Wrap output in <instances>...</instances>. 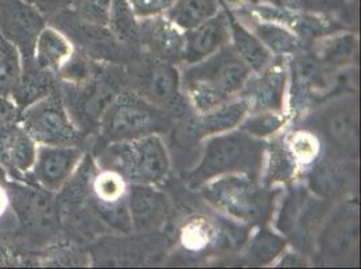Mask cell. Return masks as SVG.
Wrapping results in <instances>:
<instances>
[{
	"mask_svg": "<svg viewBox=\"0 0 361 269\" xmlns=\"http://www.w3.org/2000/svg\"><path fill=\"white\" fill-rule=\"evenodd\" d=\"M252 72L231 44L180 73V88L196 113H204L240 97Z\"/></svg>",
	"mask_w": 361,
	"mask_h": 269,
	"instance_id": "1",
	"label": "cell"
},
{
	"mask_svg": "<svg viewBox=\"0 0 361 269\" xmlns=\"http://www.w3.org/2000/svg\"><path fill=\"white\" fill-rule=\"evenodd\" d=\"M267 140L254 137L239 128L208 137L204 143L200 162L189 171L186 183L200 189L209 180L240 174L262 180L266 163Z\"/></svg>",
	"mask_w": 361,
	"mask_h": 269,
	"instance_id": "2",
	"label": "cell"
},
{
	"mask_svg": "<svg viewBox=\"0 0 361 269\" xmlns=\"http://www.w3.org/2000/svg\"><path fill=\"white\" fill-rule=\"evenodd\" d=\"M260 182L232 174L209 180L200 189L204 199L228 218L244 225H262L272 217L276 193Z\"/></svg>",
	"mask_w": 361,
	"mask_h": 269,
	"instance_id": "3",
	"label": "cell"
},
{
	"mask_svg": "<svg viewBox=\"0 0 361 269\" xmlns=\"http://www.w3.org/2000/svg\"><path fill=\"white\" fill-rule=\"evenodd\" d=\"M104 159L108 170L116 171L130 183L159 184L171 168L169 151L159 134L114 142L104 152Z\"/></svg>",
	"mask_w": 361,
	"mask_h": 269,
	"instance_id": "4",
	"label": "cell"
},
{
	"mask_svg": "<svg viewBox=\"0 0 361 269\" xmlns=\"http://www.w3.org/2000/svg\"><path fill=\"white\" fill-rule=\"evenodd\" d=\"M302 127L313 131L326 147V155L336 159L356 161L359 156L360 113L359 100L337 97L334 101L319 106L306 118Z\"/></svg>",
	"mask_w": 361,
	"mask_h": 269,
	"instance_id": "5",
	"label": "cell"
},
{
	"mask_svg": "<svg viewBox=\"0 0 361 269\" xmlns=\"http://www.w3.org/2000/svg\"><path fill=\"white\" fill-rule=\"evenodd\" d=\"M170 125V113L147 103L134 92H124L108 105L102 119V132L108 143H114L164 134Z\"/></svg>",
	"mask_w": 361,
	"mask_h": 269,
	"instance_id": "6",
	"label": "cell"
},
{
	"mask_svg": "<svg viewBox=\"0 0 361 269\" xmlns=\"http://www.w3.org/2000/svg\"><path fill=\"white\" fill-rule=\"evenodd\" d=\"M331 201L312 196L307 187H291L282 198L276 217V230L291 239L300 249L313 245L319 226L326 221Z\"/></svg>",
	"mask_w": 361,
	"mask_h": 269,
	"instance_id": "7",
	"label": "cell"
},
{
	"mask_svg": "<svg viewBox=\"0 0 361 269\" xmlns=\"http://www.w3.org/2000/svg\"><path fill=\"white\" fill-rule=\"evenodd\" d=\"M19 124L38 146H77L80 131L60 96L49 94L20 112Z\"/></svg>",
	"mask_w": 361,
	"mask_h": 269,
	"instance_id": "8",
	"label": "cell"
},
{
	"mask_svg": "<svg viewBox=\"0 0 361 269\" xmlns=\"http://www.w3.org/2000/svg\"><path fill=\"white\" fill-rule=\"evenodd\" d=\"M131 87L137 96L170 115L180 109L185 99L178 68L157 58L136 68L131 75Z\"/></svg>",
	"mask_w": 361,
	"mask_h": 269,
	"instance_id": "9",
	"label": "cell"
},
{
	"mask_svg": "<svg viewBox=\"0 0 361 269\" xmlns=\"http://www.w3.org/2000/svg\"><path fill=\"white\" fill-rule=\"evenodd\" d=\"M250 115V104L238 97L204 113L182 120L174 127V139L180 146L192 147L214 134H224L239 128L241 121Z\"/></svg>",
	"mask_w": 361,
	"mask_h": 269,
	"instance_id": "10",
	"label": "cell"
},
{
	"mask_svg": "<svg viewBox=\"0 0 361 269\" xmlns=\"http://www.w3.org/2000/svg\"><path fill=\"white\" fill-rule=\"evenodd\" d=\"M46 26L44 15L25 0H0V35L19 50L22 66L34 62L35 42Z\"/></svg>",
	"mask_w": 361,
	"mask_h": 269,
	"instance_id": "11",
	"label": "cell"
},
{
	"mask_svg": "<svg viewBox=\"0 0 361 269\" xmlns=\"http://www.w3.org/2000/svg\"><path fill=\"white\" fill-rule=\"evenodd\" d=\"M288 62L285 57L274 58L260 73H252L240 97L250 104V113L264 111H286Z\"/></svg>",
	"mask_w": 361,
	"mask_h": 269,
	"instance_id": "12",
	"label": "cell"
},
{
	"mask_svg": "<svg viewBox=\"0 0 361 269\" xmlns=\"http://www.w3.org/2000/svg\"><path fill=\"white\" fill-rule=\"evenodd\" d=\"M77 146H38L30 173L35 183L47 193L62 190L82 161Z\"/></svg>",
	"mask_w": 361,
	"mask_h": 269,
	"instance_id": "13",
	"label": "cell"
},
{
	"mask_svg": "<svg viewBox=\"0 0 361 269\" xmlns=\"http://www.w3.org/2000/svg\"><path fill=\"white\" fill-rule=\"evenodd\" d=\"M307 189L310 193L326 199L336 201L349 193L356 186L357 168L345 159L325 158L317 161L307 171Z\"/></svg>",
	"mask_w": 361,
	"mask_h": 269,
	"instance_id": "14",
	"label": "cell"
},
{
	"mask_svg": "<svg viewBox=\"0 0 361 269\" xmlns=\"http://www.w3.org/2000/svg\"><path fill=\"white\" fill-rule=\"evenodd\" d=\"M321 249L329 260L338 263L357 254L359 244V214L357 208L345 204L336 211L334 217L325 224Z\"/></svg>",
	"mask_w": 361,
	"mask_h": 269,
	"instance_id": "15",
	"label": "cell"
},
{
	"mask_svg": "<svg viewBox=\"0 0 361 269\" xmlns=\"http://www.w3.org/2000/svg\"><path fill=\"white\" fill-rule=\"evenodd\" d=\"M185 45L182 61L186 66L195 65L217 53L221 47L231 44L229 16L220 11L193 30L183 32Z\"/></svg>",
	"mask_w": 361,
	"mask_h": 269,
	"instance_id": "16",
	"label": "cell"
},
{
	"mask_svg": "<svg viewBox=\"0 0 361 269\" xmlns=\"http://www.w3.org/2000/svg\"><path fill=\"white\" fill-rule=\"evenodd\" d=\"M127 206L134 232H151L165 223L169 201L151 184L130 183L127 186Z\"/></svg>",
	"mask_w": 361,
	"mask_h": 269,
	"instance_id": "17",
	"label": "cell"
},
{
	"mask_svg": "<svg viewBox=\"0 0 361 269\" xmlns=\"http://www.w3.org/2000/svg\"><path fill=\"white\" fill-rule=\"evenodd\" d=\"M139 41L157 60L182 61L185 35L165 15L139 19Z\"/></svg>",
	"mask_w": 361,
	"mask_h": 269,
	"instance_id": "18",
	"label": "cell"
},
{
	"mask_svg": "<svg viewBox=\"0 0 361 269\" xmlns=\"http://www.w3.org/2000/svg\"><path fill=\"white\" fill-rule=\"evenodd\" d=\"M231 14L236 16L243 25L252 31L259 41L270 50L274 57H286L300 51L301 38L295 32L287 29L286 26L276 22L259 19L248 10Z\"/></svg>",
	"mask_w": 361,
	"mask_h": 269,
	"instance_id": "19",
	"label": "cell"
},
{
	"mask_svg": "<svg viewBox=\"0 0 361 269\" xmlns=\"http://www.w3.org/2000/svg\"><path fill=\"white\" fill-rule=\"evenodd\" d=\"M229 27H231V45L240 60L255 75L266 69L275 58L270 50L263 45L252 31L229 11Z\"/></svg>",
	"mask_w": 361,
	"mask_h": 269,
	"instance_id": "20",
	"label": "cell"
},
{
	"mask_svg": "<svg viewBox=\"0 0 361 269\" xmlns=\"http://www.w3.org/2000/svg\"><path fill=\"white\" fill-rule=\"evenodd\" d=\"M301 174V167L287 151L282 134L274 136L267 142L266 163L262 174L263 178L260 180H263V184L267 187L287 184L294 182Z\"/></svg>",
	"mask_w": 361,
	"mask_h": 269,
	"instance_id": "21",
	"label": "cell"
},
{
	"mask_svg": "<svg viewBox=\"0 0 361 269\" xmlns=\"http://www.w3.org/2000/svg\"><path fill=\"white\" fill-rule=\"evenodd\" d=\"M73 56V47L69 39L57 30L46 26L37 38L34 49V63L46 72H57Z\"/></svg>",
	"mask_w": 361,
	"mask_h": 269,
	"instance_id": "22",
	"label": "cell"
},
{
	"mask_svg": "<svg viewBox=\"0 0 361 269\" xmlns=\"http://www.w3.org/2000/svg\"><path fill=\"white\" fill-rule=\"evenodd\" d=\"M314 56L319 63L328 70L334 72L349 66L359 50V41L355 34L340 32L331 37H325L317 44Z\"/></svg>",
	"mask_w": 361,
	"mask_h": 269,
	"instance_id": "23",
	"label": "cell"
},
{
	"mask_svg": "<svg viewBox=\"0 0 361 269\" xmlns=\"http://www.w3.org/2000/svg\"><path fill=\"white\" fill-rule=\"evenodd\" d=\"M223 8L220 0H176L165 16L182 32L193 30Z\"/></svg>",
	"mask_w": 361,
	"mask_h": 269,
	"instance_id": "24",
	"label": "cell"
},
{
	"mask_svg": "<svg viewBox=\"0 0 361 269\" xmlns=\"http://www.w3.org/2000/svg\"><path fill=\"white\" fill-rule=\"evenodd\" d=\"M282 134L287 151L294 158L302 173L307 171L317 161L321 159L322 143L313 131L301 127Z\"/></svg>",
	"mask_w": 361,
	"mask_h": 269,
	"instance_id": "25",
	"label": "cell"
},
{
	"mask_svg": "<svg viewBox=\"0 0 361 269\" xmlns=\"http://www.w3.org/2000/svg\"><path fill=\"white\" fill-rule=\"evenodd\" d=\"M287 241L281 233L260 227L251 239L247 257L256 265H269L286 251Z\"/></svg>",
	"mask_w": 361,
	"mask_h": 269,
	"instance_id": "26",
	"label": "cell"
},
{
	"mask_svg": "<svg viewBox=\"0 0 361 269\" xmlns=\"http://www.w3.org/2000/svg\"><path fill=\"white\" fill-rule=\"evenodd\" d=\"M291 113L287 111H264L250 113L245 119L241 121L239 130L247 134L266 140L267 137H274L281 134L286 127Z\"/></svg>",
	"mask_w": 361,
	"mask_h": 269,
	"instance_id": "27",
	"label": "cell"
},
{
	"mask_svg": "<svg viewBox=\"0 0 361 269\" xmlns=\"http://www.w3.org/2000/svg\"><path fill=\"white\" fill-rule=\"evenodd\" d=\"M108 29L123 44L139 41V19L127 0H112Z\"/></svg>",
	"mask_w": 361,
	"mask_h": 269,
	"instance_id": "28",
	"label": "cell"
},
{
	"mask_svg": "<svg viewBox=\"0 0 361 269\" xmlns=\"http://www.w3.org/2000/svg\"><path fill=\"white\" fill-rule=\"evenodd\" d=\"M37 149L38 144L32 140L30 134L25 131V128L19 123H16L11 143L8 170L18 174H29L31 167L35 162Z\"/></svg>",
	"mask_w": 361,
	"mask_h": 269,
	"instance_id": "29",
	"label": "cell"
},
{
	"mask_svg": "<svg viewBox=\"0 0 361 269\" xmlns=\"http://www.w3.org/2000/svg\"><path fill=\"white\" fill-rule=\"evenodd\" d=\"M219 239V227L204 217L189 220L180 230V242L190 252H201Z\"/></svg>",
	"mask_w": 361,
	"mask_h": 269,
	"instance_id": "30",
	"label": "cell"
},
{
	"mask_svg": "<svg viewBox=\"0 0 361 269\" xmlns=\"http://www.w3.org/2000/svg\"><path fill=\"white\" fill-rule=\"evenodd\" d=\"M22 75V58L16 46L0 35V94L11 92Z\"/></svg>",
	"mask_w": 361,
	"mask_h": 269,
	"instance_id": "31",
	"label": "cell"
},
{
	"mask_svg": "<svg viewBox=\"0 0 361 269\" xmlns=\"http://www.w3.org/2000/svg\"><path fill=\"white\" fill-rule=\"evenodd\" d=\"M94 209L99 213L100 218L112 229L124 234H130L134 232L131 218H130V211L127 206V195L126 198L112 201V202H104V201L96 199Z\"/></svg>",
	"mask_w": 361,
	"mask_h": 269,
	"instance_id": "32",
	"label": "cell"
},
{
	"mask_svg": "<svg viewBox=\"0 0 361 269\" xmlns=\"http://www.w3.org/2000/svg\"><path fill=\"white\" fill-rule=\"evenodd\" d=\"M92 187L96 199L104 202L118 201L127 195V182L121 174L108 168L94 177Z\"/></svg>",
	"mask_w": 361,
	"mask_h": 269,
	"instance_id": "33",
	"label": "cell"
},
{
	"mask_svg": "<svg viewBox=\"0 0 361 269\" xmlns=\"http://www.w3.org/2000/svg\"><path fill=\"white\" fill-rule=\"evenodd\" d=\"M137 19L165 15L176 0H127Z\"/></svg>",
	"mask_w": 361,
	"mask_h": 269,
	"instance_id": "34",
	"label": "cell"
},
{
	"mask_svg": "<svg viewBox=\"0 0 361 269\" xmlns=\"http://www.w3.org/2000/svg\"><path fill=\"white\" fill-rule=\"evenodd\" d=\"M25 1L31 4L34 8H37L46 20H50L51 18L59 15L62 11L69 10L72 7V0H25Z\"/></svg>",
	"mask_w": 361,
	"mask_h": 269,
	"instance_id": "35",
	"label": "cell"
},
{
	"mask_svg": "<svg viewBox=\"0 0 361 269\" xmlns=\"http://www.w3.org/2000/svg\"><path fill=\"white\" fill-rule=\"evenodd\" d=\"M19 118L20 111L14 100L6 94H0V128L19 123Z\"/></svg>",
	"mask_w": 361,
	"mask_h": 269,
	"instance_id": "36",
	"label": "cell"
},
{
	"mask_svg": "<svg viewBox=\"0 0 361 269\" xmlns=\"http://www.w3.org/2000/svg\"><path fill=\"white\" fill-rule=\"evenodd\" d=\"M14 127L16 124L0 128V165L6 167V170L10 168V154H11Z\"/></svg>",
	"mask_w": 361,
	"mask_h": 269,
	"instance_id": "37",
	"label": "cell"
},
{
	"mask_svg": "<svg viewBox=\"0 0 361 269\" xmlns=\"http://www.w3.org/2000/svg\"><path fill=\"white\" fill-rule=\"evenodd\" d=\"M346 0H305L306 10L313 13H326L331 10H337L340 6L345 4Z\"/></svg>",
	"mask_w": 361,
	"mask_h": 269,
	"instance_id": "38",
	"label": "cell"
},
{
	"mask_svg": "<svg viewBox=\"0 0 361 269\" xmlns=\"http://www.w3.org/2000/svg\"><path fill=\"white\" fill-rule=\"evenodd\" d=\"M220 1L231 13H238V11L251 10L254 6L259 4L263 0H220Z\"/></svg>",
	"mask_w": 361,
	"mask_h": 269,
	"instance_id": "39",
	"label": "cell"
},
{
	"mask_svg": "<svg viewBox=\"0 0 361 269\" xmlns=\"http://www.w3.org/2000/svg\"><path fill=\"white\" fill-rule=\"evenodd\" d=\"M282 260H281V267H305L306 260L302 258L301 254H287L286 251L282 254Z\"/></svg>",
	"mask_w": 361,
	"mask_h": 269,
	"instance_id": "40",
	"label": "cell"
},
{
	"mask_svg": "<svg viewBox=\"0 0 361 269\" xmlns=\"http://www.w3.org/2000/svg\"><path fill=\"white\" fill-rule=\"evenodd\" d=\"M6 182H7V170L6 167L0 165V186L6 184Z\"/></svg>",
	"mask_w": 361,
	"mask_h": 269,
	"instance_id": "41",
	"label": "cell"
},
{
	"mask_svg": "<svg viewBox=\"0 0 361 269\" xmlns=\"http://www.w3.org/2000/svg\"><path fill=\"white\" fill-rule=\"evenodd\" d=\"M4 202H6V198H4L3 192H0V213H1V210L4 209Z\"/></svg>",
	"mask_w": 361,
	"mask_h": 269,
	"instance_id": "42",
	"label": "cell"
}]
</instances>
